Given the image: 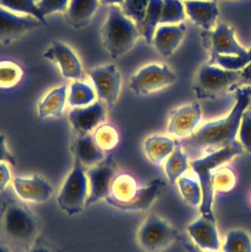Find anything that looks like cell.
<instances>
[{
    "label": "cell",
    "instance_id": "15",
    "mask_svg": "<svg viewBox=\"0 0 251 252\" xmlns=\"http://www.w3.org/2000/svg\"><path fill=\"white\" fill-rule=\"evenodd\" d=\"M186 231L191 241L199 248L207 251L220 249V241L213 213L200 214L199 218L187 225Z\"/></svg>",
    "mask_w": 251,
    "mask_h": 252
},
{
    "label": "cell",
    "instance_id": "37",
    "mask_svg": "<svg viewBox=\"0 0 251 252\" xmlns=\"http://www.w3.org/2000/svg\"><path fill=\"white\" fill-rule=\"evenodd\" d=\"M150 1L151 0H124L120 5V9L123 14L131 19L139 28L145 18Z\"/></svg>",
    "mask_w": 251,
    "mask_h": 252
},
{
    "label": "cell",
    "instance_id": "42",
    "mask_svg": "<svg viewBox=\"0 0 251 252\" xmlns=\"http://www.w3.org/2000/svg\"><path fill=\"white\" fill-rule=\"evenodd\" d=\"M12 173L10 164L7 162H0V193H2L8 185L12 182Z\"/></svg>",
    "mask_w": 251,
    "mask_h": 252
},
{
    "label": "cell",
    "instance_id": "16",
    "mask_svg": "<svg viewBox=\"0 0 251 252\" xmlns=\"http://www.w3.org/2000/svg\"><path fill=\"white\" fill-rule=\"evenodd\" d=\"M165 185L166 184L162 179L157 178L152 180L147 185L139 187L135 196L127 202H115L108 198L104 199V202L108 206L123 212H146L162 194L163 190L165 189Z\"/></svg>",
    "mask_w": 251,
    "mask_h": 252
},
{
    "label": "cell",
    "instance_id": "2",
    "mask_svg": "<svg viewBox=\"0 0 251 252\" xmlns=\"http://www.w3.org/2000/svg\"><path fill=\"white\" fill-rule=\"evenodd\" d=\"M40 221L23 201L7 200L0 207V234L25 251L38 238Z\"/></svg>",
    "mask_w": 251,
    "mask_h": 252
},
{
    "label": "cell",
    "instance_id": "1",
    "mask_svg": "<svg viewBox=\"0 0 251 252\" xmlns=\"http://www.w3.org/2000/svg\"><path fill=\"white\" fill-rule=\"evenodd\" d=\"M234 92L235 102L228 114L198 127L190 137L180 141L182 147L211 153L236 141L241 117L250 104L251 87H240Z\"/></svg>",
    "mask_w": 251,
    "mask_h": 252
},
{
    "label": "cell",
    "instance_id": "11",
    "mask_svg": "<svg viewBox=\"0 0 251 252\" xmlns=\"http://www.w3.org/2000/svg\"><path fill=\"white\" fill-rule=\"evenodd\" d=\"M201 119L202 108L199 102L192 101L180 105L170 111L166 132L175 139H186L198 129Z\"/></svg>",
    "mask_w": 251,
    "mask_h": 252
},
{
    "label": "cell",
    "instance_id": "9",
    "mask_svg": "<svg viewBox=\"0 0 251 252\" xmlns=\"http://www.w3.org/2000/svg\"><path fill=\"white\" fill-rule=\"evenodd\" d=\"M86 173L89 181L86 207H89L99 201H104L110 195L113 179L118 173L113 156L109 155L97 164L86 168Z\"/></svg>",
    "mask_w": 251,
    "mask_h": 252
},
{
    "label": "cell",
    "instance_id": "26",
    "mask_svg": "<svg viewBox=\"0 0 251 252\" xmlns=\"http://www.w3.org/2000/svg\"><path fill=\"white\" fill-rule=\"evenodd\" d=\"M139 189V185L134 176L128 173H117L111 185L108 199L124 203L131 200ZM106 199V198H105Z\"/></svg>",
    "mask_w": 251,
    "mask_h": 252
},
{
    "label": "cell",
    "instance_id": "30",
    "mask_svg": "<svg viewBox=\"0 0 251 252\" xmlns=\"http://www.w3.org/2000/svg\"><path fill=\"white\" fill-rule=\"evenodd\" d=\"M222 252H251V238L243 229H231L221 245Z\"/></svg>",
    "mask_w": 251,
    "mask_h": 252
},
{
    "label": "cell",
    "instance_id": "21",
    "mask_svg": "<svg viewBox=\"0 0 251 252\" xmlns=\"http://www.w3.org/2000/svg\"><path fill=\"white\" fill-rule=\"evenodd\" d=\"M71 153L74 159L86 168L97 164L105 158V152L97 146L93 134L76 135L71 143Z\"/></svg>",
    "mask_w": 251,
    "mask_h": 252
},
{
    "label": "cell",
    "instance_id": "23",
    "mask_svg": "<svg viewBox=\"0 0 251 252\" xmlns=\"http://www.w3.org/2000/svg\"><path fill=\"white\" fill-rule=\"evenodd\" d=\"M68 88L61 85L50 90L37 104V115L40 119L59 118L62 116L67 101Z\"/></svg>",
    "mask_w": 251,
    "mask_h": 252
},
{
    "label": "cell",
    "instance_id": "13",
    "mask_svg": "<svg viewBox=\"0 0 251 252\" xmlns=\"http://www.w3.org/2000/svg\"><path fill=\"white\" fill-rule=\"evenodd\" d=\"M106 106L95 100L87 106L73 107L68 113V121L76 135L92 134L98 126L105 123Z\"/></svg>",
    "mask_w": 251,
    "mask_h": 252
},
{
    "label": "cell",
    "instance_id": "35",
    "mask_svg": "<svg viewBox=\"0 0 251 252\" xmlns=\"http://www.w3.org/2000/svg\"><path fill=\"white\" fill-rule=\"evenodd\" d=\"M251 61V48L242 55H215L210 59V64L218 65L231 71L242 70Z\"/></svg>",
    "mask_w": 251,
    "mask_h": 252
},
{
    "label": "cell",
    "instance_id": "22",
    "mask_svg": "<svg viewBox=\"0 0 251 252\" xmlns=\"http://www.w3.org/2000/svg\"><path fill=\"white\" fill-rule=\"evenodd\" d=\"M178 142L175 138L166 135L154 134L143 142V151L147 159L156 165H160L174 151Z\"/></svg>",
    "mask_w": 251,
    "mask_h": 252
},
{
    "label": "cell",
    "instance_id": "36",
    "mask_svg": "<svg viewBox=\"0 0 251 252\" xmlns=\"http://www.w3.org/2000/svg\"><path fill=\"white\" fill-rule=\"evenodd\" d=\"M236 184V176L229 167H218L212 174V185L216 192L226 193Z\"/></svg>",
    "mask_w": 251,
    "mask_h": 252
},
{
    "label": "cell",
    "instance_id": "17",
    "mask_svg": "<svg viewBox=\"0 0 251 252\" xmlns=\"http://www.w3.org/2000/svg\"><path fill=\"white\" fill-rule=\"evenodd\" d=\"M43 24L31 16H19L0 7V43L9 44Z\"/></svg>",
    "mask_w": 251,
    "mask_h": 252
},
{
    "label": "cell",
    "instance_id": "27",
    "mask_svg": "<svg viewBox=\"0 0 251 252\" xmlns=\"http://www.w3.org/2000/svg\"><path fill=\"white\" fill-rule=\"evenodd\" d=\"M95 91L88 84L82 81H74L67 94V103L69 106L80 107L87 106L95 101Z\"/></svg>",
    "mask_w": 251,
    "mask_h": 252
},
{
    "label": "cell",
    "instance_id": "40",
    "mask_svg": "<svg viewBox=\"0 0 251 252\" xmlns=\"http://www.w3.org/2000/svg\"><path fill=\"white\" fill-rule=\"evenodd\" d=\"M0 162H7L10 165H16L17 163V158L9 150L6 143V137L2 133H0Z\"/></svg>",
    "mask_w": 251,
    "mask_h": 252
},
{
    "label": "cell",
    "instance_id": "43",
    "mask_svg": "<svg viewBox=\"0 0 251 252\" xmlns=\"http://www.w3.org/2000/svg\"><path fill=\"white\" fill-rule=\"evenodd\" d=\"M240 87H251V61L239 71V80L234 91Z\"/></svg>",
    "mask_w": 251,
    "mask_h": 252
},
{
    "label": "cell",
    "instance_id": "3",
    "mask_svg": "<svg viewBox=\"0 0 251 252\" xmlns=\"http://www.w3.org/2000/svg\"><path fill=\"white\" fill-rule=\"evenodd\" d=\"M100 35L104 49L112 59H117L135 45L141 32L138 26L123 14L119 6L111 5L100 29Z\"/></svg>",
    "mask_w": 251,
    "mask_h": 252
},
{
    "label": "cell",
    "instance_id": "5",
    "mask_svg": "<svg viewBox=\"0 0 251 252\" xmlns=\"http://www.w3.org/2000/svg\"><path fill=\"white\" fill-rule=\"evenodd\" d=\"M239 80V71L223 69L215 64H204L196 73L192 90L199 99H212L227 91H234Z\"/></svg>",
    "mask_w": 251,
    "mask_h": 252
},
{
    "label": "cell",
    "instance_id": "47",
    "mask_svg": "<svg viewBox=\"0 0 251 252\" xmlns=\"http://www.w3.org/2000/svg\"><path fill=\"white\" fill-rule=\"evenodd\" d=\"M216 1H217V0H216Z\"/></svg>",
    "mask_w": 251,
    "mask_h": 252
},
{
    "label": "cell",
    "instance_id": "33",
    "mask_svg": "<svg viewBox=\"0 0 251 252\" xmlns=\"http://www.w3.org/2000/svg\"><path fill=\"white\" fill-rule=\"evenodd\" d=\"M186 13L180 0H162L159 25H175L185 20Z\"/></svg>",
    "mask_w": 251,
    "mask_h": 252
},
{
    "label": "cell",
    "instance_id": "39",
    "mask_svg": "<svg viewBox=\"0 0 251 252\" xmlns=\"http://www.w3.org/2000/svg\"><path fill=\"white\" fill-rule=\"evenodd\" d=\"M70 0H39L37 7L41 14L46 17L53 13L65 12Z\"/></svg>",
    "mask_w": 251,
    "mask_h": 252
},
{
    "label": "cell",
    "instance_id": "38",
    "mask_svg": "<svg viewBox=\"0 0 251 252\" xmlns=\"http://www.w3.org/2000/svg\"><path fill=\"white\" fill-rule=\"evenodd\" d=\"M237 137L244 152L251 154V110L246 109L244 111L238 128Z\"/></svg>",
    "mask_w": 251,
    "mask_h": 252
},
{
    "label": "cell",
    "instance_id": "4",
    "mask_svg": "<svg viewBox=\"0 0 251 252\" xmlns=\"http://www.w3.org/2000/svg\"><path fill=\"white\" fill-rule=\"evenodd\" d=\"M244 150L238 141L219 149L217 151L208 153L204 157L190 161V168L193 170L202 188V203L199 207L200 214L213 213L212 207L214 202V189L212 185V174L216 168L232 158L242 155Z\"/></svg>",
    "mask_w": 251,
    "mask_h": 252
},
{
    "label": "cell",
    "instance_id": "14",
    "mask_svg": "<svg viewBox=\"0 0 251 252\" xmlns=\"http://www.w3.org/2000/svg\"><path fill=\"white\" fill-rule=\"evenodd\" d=\"M42 56L57 64L64 78L79 81L84 77V71L77 54L66 43L53 40Z\"/></svg>",
    "mask_w": 251,
    "mask_h": 252
},
{
    "label": "cell",
    "instance_id": "7",
    "mask_svg": "<svg viewBox=\"0 0 251 252\" xmlns=\"http://www.w3.org/2000/svg\"><path fill=\"white\" fill-rule=\"evenodd\" d=\"M89 196V181L86 167L77 159L65 177L57 195L59 209L68 216H76L86 208Z\"/></svg>",
    "mask_w": 251,
    "mask_h": 252
},
{
    "label": "cell",
    "instance_id": "19",
    "mask_svg": "<svg viewBox=\"0 0 251 252\" xmlns=\"http://www.w3.org/2000/svg\"><path fill=\"white\" fill-rule=\"evenodd\" d=\"M183 5L189 19L202 30L209 32L216 26L219 17L216 0H184Z\"/></svg>",
    "mask_w": 251,
    "mask_h": 252
},
{
    "label": "cell",
    "instance_id": "31",
    "mask_svg": "<svg viewBox=\"0 0 251 252\" xmlns=\"http://www.w3.org/2000/svg\"><path fill=\"white\" fill-rule=\"evenodd\" d=\"M92 134L95 143L103 152H111L119 144V133L111 124L103 123Z\"/></svg>",
    "mask_w": 251,
    "mask_h": 252
},
{
    "label": "cell",
    "instance_id": "45",
    "mask_svg": "<svg viewBox=\"0 0 251 252\" xmlns=\"http://www.w3.org/2000/svg\"><path fill=\"white\" fill-rule=\"evenodd\" d=\"M102 4L104 5H108V6H111V5H121L123 3L124 0H99Z\"/></svg>",
    "mask_w": 251,
    "mask_h": 252
},
{
    "label": "cell",
    "instance_id": "12",
    "mask_svg": "<svg viewBox=\"0 0 251 252\" xmlns=\"http://www.w3.org/2000/svg\"><path fill=\"white\" fill-rule=\"evenodd\" d=\"M11 184L18 199L25 203H45L54 193L51 183L38 174L14 177Z\"/></svg>",
    "mask_w": 251,
    "mask_h": 252
},
{
    "label": "cell",
    "instance_id": "24",
    "mask_svg": "<svg viewBox=\"0 0 251 252\" xmlns=\"http://www.w3.org/2000/svg\"><path fill=\"white\" fill-rule=\"evenodd\" d=\"M98 6V0H70L65 19L74 29H82L92 21Z\"/></svg>",
    "mask_w": 251,
    "mask_h": 252
},
{
    "label": "cell",
    "instance_id": "25",
    "mask_svg": "<svg viewBox=\"0 0 251 252\" xmlns=\"http://www.w3.org/2000/svg\"><path fill=\"white\" fill-rule=\"evenodd\" d=\"M163 168L166 178L170 183H175L190 168L188 155L185 153L180 142H178L174 151L164 160Z\"/></svg>",
    "mask_w": 251,
    "mask_h": 252
},
{
    "label": "cell",
    "instance_id": "46",
    "mask_svg": "<svg viewBox=\"0 0 251 252\" xmlns=\"http://www.w3.org/2000/svg\"><path fill=\"white\" fill-rule=\"evenodd\" d=\"M0 252H12V250L8 245L4 243H0Z\"/></svg>",
    "mask_w": 251,
    "mask_h": 252
},
{
    "label": "cell",
    "instance_id": "32",
    "mask_svg": "<svg viewBox=\"0 0 251 252\" xmlns=\"http://www.w3.org/2000/svg\"><path fill=\"white\" fill-rule=\"evenodd\" d=\"M0 7L5 8L14 13L31 16L43 25H46L45 17L41 14L34 0H0Z\"/></svg>",
    "mask_w": 251,
    "mask_h": 252
},
{
    "label": "cell",
    "instance_id": "29",
    "mask_svg": "<svg viewBox=\"0 0 251 252\" xmlns=\"http://www.w3.org/2000/svg\"><path fill=\"white\" fill-rule=\"evenodd\" d=\"M183 201L191 207H200L202 203V188L198 179L182 175L176 181Z\"/></svg>",
    "mask_w": 251,
    "mask_h": 252
},
{
    "label": "cell",
    "instance_id": "20",
    "mask_svg": "<svg viewBox=\"0 0 251 252\" xmlns=\"http://www.w3.org/2000/svg\"><path fill=\"white\" fill-rule=\"evenodd\" d=\"M186 32V26L182 23L175 25H159L154 34L152 43L156 50L163 57H168L178 48Z\"/></svg>",
    "mask_w": 251,
    "mask_h": 252
},
{
    "label": "cell",
    "instance_id": "34",
    "mask_svg": "<svg viewBox=\"0 0 251 252\" xmlns=\"http://www.w3.org/2000/svg\"><path fill=\"white\" fill-rule=\"evenodd\" d=\"M23 77L22 68L10 60L0 61V88L10 89L19 84Z\"/></svg>",
    "mask_w": 251,
    "mask_h": 252
},
{
    "label": "cell",
    "instance_id": "6",
    "mask_svg": "<svg viewBox=\"0 0 251 252\" xmlns=\"http://www.w3.org/2000/svg\"><path fill=\"white\" fill-rule=\"evenodd\" d=\"M178 229L157 214H149L137 229L136 240L145 252H162L180 238Z\"/></svg>",
    "mask_w": 251,
    "mask_h": 252
},
{
    "label": "cell",
    "instance_id": "8",
    "mask_svg": "<svg viewBox=\"0 0 251 252\" xmlns=\"http://www.w3.org/2000/svg\"><path fill=\"white\" fill-rule=\"evenodd\" d=\"M176 79V74L167 65L151 63L130 78L129 88L137 95H148L169 87Z\"/></svg>",
    "mask_w": 251,
    "mask_h": 252
},
{
    "label": "cell",
    "instance_id": "28",
    "mask_svg": "<svg viewBox=\"0 0 251 252\" xmlns=\"http://www.w3.org/2000/svg\"><path fill=\"white\" fill-rule=\"evenodd\" d=\"M162 0H151L142 24L139 27L141 35L148 43H152L155 32L159 25Z\"/></svg>",
    "mask_w": 251,
    "mask_h": 252
},
{
    "label": "cell",
    "instance_id": "44",
    "mask_svg": "<svg viewBox=\"0 0 251 252\" xmlns=\"http://www.w3.org/2000/svg\"><path fill=\"white\" fill-rule=\"evenodd\" d=\"M182 242V245L184 247L185 252H216V251H207L199 248L197 245H195L190 238H187L185 236H180L179 238Z\"/></svg>",
    "mask_w": 251,
    "mask_h": 252
},
{
    "label": "cell",
    "instance_id": "10",
    "mask_svg": "<svg viewBox=\"0 0 251 252\" xmlns=\"http://www.w3.org/2000/svg\"><path fill=\"white\" fill-rule=\"evenodd\" d=\"M98 100L112 107L118 100L121 91V75L114 64L101 65L88 72Z\"/></svg>",
    "mask_w": 251,
    "mask_h": 252
},
{
    "label": "cell",
    "instance_id": "41",
    "mask_svg": "<svg viewBox=\"0 0 251 252\" xmlns=\"http://www.w3.org/2000/svg\"><path fill=\"white\" fill-rule=\"evenodd\" d=\"M25 252H62L59 248L43 239L37 238Z\"/></svg>",
    "mask_w": 251,
    "mask_h": 252
},
{
    "label": "cell",
    "instance_id": "18",
    "mask_svg": "<svg viewBox=\"0 0 251 252\" xmlns=\"http://www.w3.org/2000/svg\"><path fill=\"white\" fill-rule=\"evenodd\" d=\"M248 49L242 47L234 31L225 23H218L211 33V57L215 55H242Z\"/></svg>",
    "mask_w": 251,
    "mask_h": 252
}]
</instances>
